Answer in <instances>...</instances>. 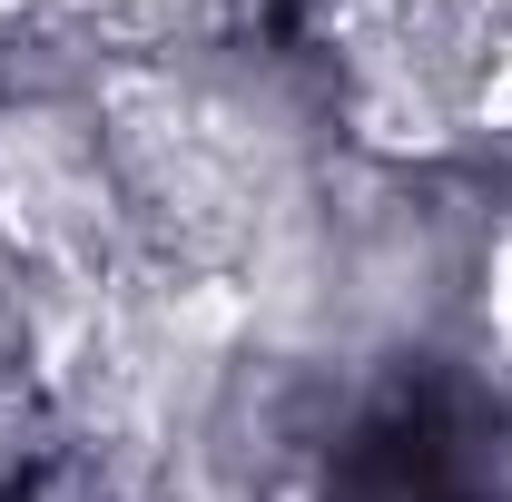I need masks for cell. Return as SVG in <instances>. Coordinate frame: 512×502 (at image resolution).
I'll use <instances>...</instances> for the list:
<instances>
[{
    "label": "cell",
    "instance_id": "7a4b0ae2",
    "mask_svg": "<svg viewBox=\"0 0 512 502\" xmlns=\"http://www.w3.org/2000/svg\"><path fill=\"white\" fill-rule=\"evenodd\" d=\"M483 335L512 355V227H493V247H483Z\"/></svg>",
    "mask_w": 512,
    "mask_h": 502
},
{
    "label": "cell",
    "instance_id": "6da1fadb",
    "mask_svg": "<svg viewBox=\"0 0 512 502\" xmlns=\"http://www.w3.org/2000/svg\"><path fill=\"white\" fill-rule=\"evenodd\" d=\"M463 128H483V138H512V30L483 50V69H473V89H463Z\"/></svg>",
    "mask_w": 512,
    "mask_h": 502
}]
</instances>
